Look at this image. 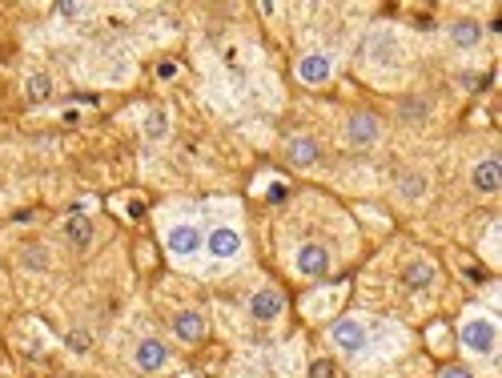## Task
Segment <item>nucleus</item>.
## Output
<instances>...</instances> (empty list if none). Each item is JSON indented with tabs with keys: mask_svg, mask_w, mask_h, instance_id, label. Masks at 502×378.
Returning <instances> with one entry per match:
<instances>
[{
	"mask_svg": "<svg viewBox=\"0 0 502 378\" xmlns=\"http://www.w3.org/2000/svg\"><path fill=\"white\" fill-rule=\"evenodd\" d=\"M298 76H301V81H310V85L326 81V76H329V57H322V52L301 57V61H298Z\"/></svg>",
	"mask_w": 502,
	"mask_h": 378,
	"instance_id": "obj_10",
	"label": "nucleus"
},
{
	"mask_svg": "<svg viewBox=\"0 0 502 378\" xmlns=\"http://www.w3.org/2000/svg\"><path fill=\"white\" fill-rule=\"evenodd\" d=\"M470 185L478 189V193H494V189L502 185V165L498 157H486V161L474 165V173H470Z\"/></svg>",
	"mask_w": 502,
	"mask_h": 378,
	"instance_id": "obj_5",
	"label": "nucleus"
},
{
	"mask_svg": "<svg viewBox=\"0 0 502 378\" xmlns=\"http://www.w3.org/2000/svg\"><path fill=\"white\" fill-rule=\"evenodd\" d=\"M173 334L185 342H201L205 338V318L193 314V310H181V314L173 318Z\"/></svg>",
	"mask_w": 502,
	"mask_h": 378,
	"instance_id": "obj_8",
	"label": "nucleus"
},
{
	"mask_svg": "<svg viewBox=\"0 0 502 378\" xmlns=\"http://www.w3.org/2000/svg\"><path fill=\"white\" fill-rule=\"evenodd\" d=\"M281 310H286V298H281L277 290H257L250 298V314L257 318V322H274Z\"/></svg>",
	"mask_w": 502,
	"mask_h": 378,
	"instance_id": "obj_4",
	"label": "nucleus"
},
{
	"mask_svg": "<svg viewBox=\"0 0 502 378\" xmlns=\"http://www.w3.org/2000/svg\"><path fill=\"white\" fill-rule=\"evenodd\" d=\"M310 378H338L334 358H317V362H310Z\"/></svg>",
	"mask_w": 502,
	"mask_h": 378,
	"instance_id": "obj_17",
	"label": "nucleus"
},
{
	"mask_svg": "<svg viewBox=\"0 0 502 378\" xmlns=\"http://www.w3.org/2000/svg\"><path fill=\"white\" fill-rule=\"evenodd\" d=\"M442 378H474L466 366H458V362H450V366H442Z\"/></svg>",
	"mask_w": 502,
	"mask_h": 378,
	"instance_id": "obj_19",
	"label": "nucleus"
},
{
	"mask_svg": "<svg viewBox=\"0 0 502 378\" xmlns=\"http://www.w3.org/2000/svg\"><path fill=\"white\" fill-rule=\"evenodd\" d=\"M450 40L458 45V49H474L478 40H482V25H478V21H454Z\"/></svg>",
	"mask_w": 502,
	"mask_h": 378,
	"instance_id": "obj_14",
	"label": "nucleus"
},
{
	"mask_svg": "<svg viewBox=\"0 0 502 378\" xmlns=\"http://www.w3.org/2000/svg\"><path fill=\"white\" fill-rule=\"evenodd\" d=\"M286 153H289V161H293V165H301V169H305V165L317 161V153H322V149H317L314 137H293L286 145Z\"/></svg>",
	"mask_w": 502,
	"mask_h": 378,
	"instance_id": "obj_12",
	"label": "nucleus"
},
{
	"mask_svg": "<svg viewBox=\"0 0 502 378\" xmlns=\"http://www.w3.org/2000/svg\"><path fill=\"white\" fill-rule=\"evenodd\" d=\"M205 250L214 253V258H238V250H241V234H238V229H229V226H217V229H209V238H205Z\"/></svg>",
	"mask_w": 502,
	"mask_h": 378,
	"instance_id": "obj_3",
	"label": "nucleus"
},
{
	"mask_svg": "<svg viewBox=\"0 0 502 378\" xmlns=\"http://www.w3.org/2000/svg\"><path fill=\"white\" fill-rule=\"evenodd\" d=\"M422 189H426V181H422L418 173L402 177V197H422Z\"/></svg>",
	"mask_w": 502,
	"mask_h": 378,
	"instance_id": "obj_18",
	"label": "nucleus"
},
{
	"mask_svg": "<svg viewBox=\"0 0 502 378\" xmlns=\"http://www.w3.org/2000/svg\"><path fill=\"white\" fill-rule=\"evenodd\" d=\"M133 358H137V366H141V370H157V366H165L169 350H165V346H161L157 338H145V342L137 346V354H133Z\"/></svg>",
	"mask_w": 502,
	"mask_h": 378,
	"instance_id": "obj_11",
	"label": "nucleus"
},
{
	"mask_svg": "<svg viewBox=\"0 0 502 378\" xmlns=\"http://www.w3.org/2000/svg\"><path fill=\"white\" fill-rule=\"evenodd\" d=\"M346 137L354 145H374L378 141V117L374 113H354L350 125H346Z\"/></svg>",
	"mask_w": 502,
	"mask_h": 378,
	"instance_id": "obj_6",
	"label": "nucleus"
},
{
	"mask_svg": "<svg viewBox=\"0 0 502 378\" xmlns=\"http://www.w3.org/2000/svg\"><path fill=\"white\" fill-rule=\"evenodd\" d=\"M326 265H329V253L322 250V246H301L298 250V270L301 274L317 277V274H326Z\"/></svg>",
	"mask_w": 502,
	"mask_h": 378,
	"instance_id": "obj_9",
	"label": "nucleus"
},
{
	"mask_svg": "<svg viewBox=\"0 0 502 378\" xmlns=\"http://www.w3.org/2000/svg\"><path fill=\"white\" fill-rule=\"evenodd\" d=\"M201 246H205V238H201V229H193V226H173L169 229V250L173 253H197Z\"/></svg>",
	"mask_w": 502,
	"mask_h": 378,
	"instance_id": "obj_7",
	"label": "nucleus"
},
{
	"mask_svg": "<svg viewBox=\"0 0 502 378\" xmlns=\"http://www.w3.org/2000/svg\"><path fill=\"white\" fill-rule=\"evenodd\" d=\"M402 282L414 286V290H426V286L438 282V274H434V265H430V262H410L406 270H402Z\"/></svg>",
	"mask_w": 502,
	"mask_h": 378,
	"instance_id": "obj_13",
	"label": "nucleus"
},
{
	"mask_svg": "<svg viewBox=\"0 0 502 378\" xmlns=\"http://www.w3.org/2000/svg\"><path fill=\"white\" fill-rule=\"evenodd\" d=\"M25 250H28V253H25V262H28V265H45V262H49V258L40 253V246H25Z\"/></svg>",
	"mask_w": 502,
	"mask_h": 378,
	"instance_id": "obj_21",
	"label": "nucleus"
},
{
	"mask_svg": "<svg viewBox=\"0 0 502 378\" xmlns=\"http://www.w3.org/2000/svg\"><path fill=\"white\" fill-rule=\"evenodd\" d=\"M64 234H69V241H73V246H81V250H85L88 241H93V222H88V217H69Z\"/></svg>",
	"mask_w": 502,
	"mask_h": 378,
	"instance_id": "obj_15",
	"label": "nucleus"
},
{
	"mask_svg": "<svg viewBox=\"0 0 502 378\" xmlns=\"http://www.w3.org/2000/svg\"><path fill=\"white\" fill-rule=\"evenodd\" d=\"M422 113H426L422 101H402V117H422Z\"/></svg>",
	"mask_w": 502,
	"mask_h": 378,
	"instance_id": "obj_20",
	"label": "nucleus"
},
{
	"mask_svg": "<svg viewBox=\"0 0 502 378\" xmlns=\"http://www.w3.org/2000/svg\"><path fill=\"white\" fill-rule=\"evenodd\" d=\"M329 338H334V346H342L346 354H358V350L366 346V330H362V322H354V318H342V322H334Z\"/></svg>",
	"mask_w": 502,
	"mask_h": 378,
	"instance_id": "obj_2",
	"label": "nucleus"
},
{
	"mask_svg": "<svg viewBox=\"0 0 502 378\" xmlns=\"http://www.w3.org/2000/svg\"><path fill=\"white\" fill-rule=\"evenodd\" d=\"M129 217H133V222H141V217H145V202H129Z\"/></svg>",
	"mask_w": 502,
	"mask_h": 378,
	"instance_id": "obj_23",
	"label": "nucleus"
},
{
	"mask_svg": "<svg viewBox=\"0 0 502 378\" xmlns=\"http://www.w3.org/2000/svg\"><path fill=\"white\" fill-rule=\"evenodd\" d=\"M69 346H73V350H88V334L73 330V334H69Z\"/></svg>",
	"mask_w": 502,
	"mask_h": 378,
	"instance_id": "obj_22",
	"label": "nucleus"
},
{
	"mask_svg": "<svg viewBox=\"0 0 502 378\" xmlns=\"http://www.w3.org/2000/svg\"><path fill=\"white\" fill-rule=\"evenodd\" d=\"M494 342H498V330H494V322L490 318H470L462 326V346L474 354H490L494 350Z\"/></svg>",
	"mask_w": 502,
	"mask_h": 378,
	"instance_id": "obj_1",
	"label": "nucleus"
},
{
	"mask_svg": "<svg viewBox=\"0 0 502 378\" xmlns=\"http://www.w3.org/2000/svg\"><path fill=\"white\" fill-rule=\"evenodd\" d=\"M52 93V81L45 73H37V76H28V101H45Z\"/></svg>",
	"mask_w": 502,
	"mask_h": 378,
	"instance_id": "obj_16",
	"label": "nucleus"
},
{
	"mask_svg": "<svg viewBox=\"0 0 502 378\" xmlns=\"http://www.w3.org/2000/svg\"><path fill=\"white\" fill-rule=\"evenodd\" d=\"M281 197H286V185H281V181H277V185L269 189V202H281Z\"/></svg>",
	"mask_w": 502,
	"mask_h": 378,
	"instance_id": "obj_24",
	"label": "nucleus"
}]
</instances>
